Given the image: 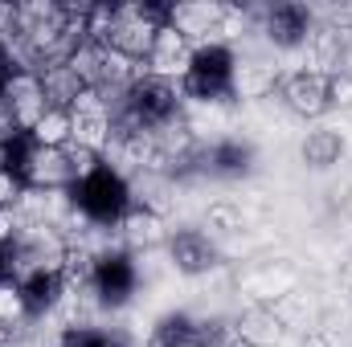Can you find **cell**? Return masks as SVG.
Returning <instances> with one entry per match:
<instances>
[{"label": "cell", "mask_w": 352, "mask_h": 347, "mask_svg": "<svg viewBox=\"0 0 352 347\" xmlns=\"http://www.w3.org/2000/svg\"><path fill=\"white\" fill-rule=\"evenodd\" d=\"M66 196H70L74 213L87 221L90 229H102V233H111V229L119 233V225L135 208L131 180H127V172H119L115 164H102V168H94L90 176H82Z\"/></svg>", "instance_id": "1"}, {"label": "cell", "mask_w": 352, "mask_h": 347, "mask_svg": "<svg viewBox=\"0 0 352 347\" xmlns=\"http://www.w3.org/2000/svg\"><path fill=\"white\" fill-rule=\"evenodd\" d=\"M234 70H238L234 45L226 41L197 45L180 78V90L184 98H197V102H234Z\"/></svg>", "instance_id": "2"}, {"label": "cell", "mask_w": 352, "mask_h": 347, "mask_svg": "<svg viewBox=\"0 0 352 347\" xmlns=\"http://www.w3.org/2000/svg\"><path fill=\"white\" fill-rule=\"evenodd\" d=\"M168 8L173 4H156V0H135V4H115V29L107 37V49L123 53L127 62H140L152 53L156 33L168 25Z\"/></svg>", "instance_id": "3"}, {"label": "cell", "mask_w": 352, "mask_h": 347, "mask_svg": "<svg viewBox=\"0 0 352 347\" xmlns=\"http://www.w3.org/2000/svg\"><path fill=\"white\" fill-rule=\"evenodd\" d=\"M87 290L94 294V302L107 307V311L127 307V302L135 298V290H140V265H135V254H131V250H102V254H94Z\"/></svg>", "instance_id": "4"}, {"label": "cell", "mask_w": 352, "mask_h": 347, "mask_svg": "<svg viewBox=\"0 0 352 347\" xmlns=\"http://www.w3.org/2000/svg\"><path fill=\"white\" fill-rule=\"evenodd\" d=\"M66 258H70V237L58 233V225L50 221H25L12 237L16 278L37 274V270H66Z\"/></svg>", "instance_id": "5"}, {"label": "cell", "mask_w": 352, "mask_h": 347, "mask_svg": "<svg viewBox=\"0 0 352 347\" xmlns=\"http://www.w3.org/2000/svg\"><path fill=\"white\" fill-rule=\"evenodd\" d=\"M234 4H217V0H180L168 8V25L197 49L209 41H226V25H230ZM230 45V41H226Z\"/></svg>", "instance_id": "6"}, {"label": "cell", "mask_w": 352, "mask_h": 347, "mask_svg": "<svg viewBox=\"0 0 352 347\" xmlns=\"http://www.w3.org/2000/svg\"><path fill=\"white\" fill-rule=\"evenodd\" d=\"M283 106L299 119H324L332 110V74H320V70H291L278 78V90Z\"/></svg>", "instance_id": "7"}, {"label": "cell", "mask_w": 352, "mask_h": 347, "mask_svg": "<svg viewBox=\"0 0 352 347\" xmlns=\"http://www.w3.org/2000/svg\"><path fill=\"white\" fill-rule=\"evenodd\" d=\"M263 33L278 49H303L316 37V12L299 0H274L263 8Z\"/></svg>", "instance_id": "8"}, {"label": "cell", "mask_w": 352, "mask_h": 347, "mask_svg": "<svg viewBox=\"0 0 352 347\" xmlns=\"http://www.w3.org/2000/svg\"><path fill=\"white\" fill-rule=\"evenodd\" d=\"M0 106L12 115L16 131H33L41 123V115L50 110L45 102V90H41V78L33 70H12L8 82L0 86Z\"/></svg>", "instance_id": "9"}, {"label": "cell", "mask_w": 352, "mask_h": 347, "mask_svg": "<svg viewBox=\"0 0 352 347\" xmlns=\"http://www.w3.org/2000/svg\"><path fill=\"white\" fill-rule=\"evenodd\" d=\"M164 250H168V258H173L176 270L188 274V278H201V274L217 270V261H221L217 241L205 229H173L168 241H164Z\"/></svg>", "instance_id": "10"}, {"label": "cell", "mask_w": 352, "mask_h": 347, "mask_svg": "<svg viewBox=\"0 0 352 347\" xmlns=\"http://www.w3.org/2000/svg\"><path fill=\"white\" fill-rule=\"evenodd\" d=\"M197 160H201V172L217 176V180H242L254 172V147L234 135L213 139L209 147H197Z\"/></svg>", "instance_id": "11"}, {"label": "cell", "mask_w": 352, "mask_h": 347, "mask_svg": "<svg viewBox=\"0 0 352 347\" xmlns=\"http://www.w3.org/2000/svg\"><path fill=\"white\" fill-rule=\"evenodd\" d=\"M16 290H21V302H25V319H45L70 294V282H66L62 270H37V274H21Z\"/></svg>", "instance_id": "12"}, {"label": "cell", "mask_w": 352, "mask_h": 347, "mask_svg": "<svg viewBox=\"0 0 352 347\" xmlns=\"http://www.w3.org/2000/svg\"><path fill=\"white\" fill-rule=\"evenodd\" d=\"M311 53H316L311 70H320V74H349L352 70V21L316 25Z\"/></svg>", "instance_id": "13"}, {"label": "cell", "mask_w": 352, "mask_h": 347, "mask_svg": "<svg viewBox=\"0 0 352 347\" xmlns=\"http://www.w3.org/2000/svg\"><path fill=\"white\" fill-rule=\"evenodd\" d=\"M78 184L74 172V160H70V147H37L33 152V168H29V192H70Z\"/></svg>", "instance_id": "14"}, {"label": "cell", "mask_w": 352, "mask_h": 347, "mask_svg": "<svg viewBox=\"0 0 352 347\" xmlns=\"http://www.w3.org/2000/svg\"><path fill=\"white\" fill-rule=\"evenodd\" d=\"M74 143L90 147V152H107L111 147V106L102 94L87 90L78 102H74Z\"/></svg>", "instance_id": "15"}, {"label": "cell", "mask_w": 352, "mask_h": 347, "mask_svg": "<svg viewBox=\"0 0 352 347\" xmlns=\"http://www.w3.org/2000/svg\"><path fill=\"white\" fill-rule=\"evenodd\" d=\"M188 58H192V45L176 33L173 25H164V29L156 33L152 53L144 58V74L164 78V82H180V78H184V70H188Z\"/></svg>", "instance_id": "16"}, {"label": "cell", "mask_w": 352, "mask_h": 347, "mask_svg": "<svg viewBox=\"0 0 352 347\" xmlns=\"http://www.w3.org/2000/svg\"><path fill=\"white\" fill-rule=\"evenodd\" d=\"M234 331H238V344L242 347H278V339H283V319H278L274 307L250 302L234 319Z\"/></svg>", "instance_id": "17"}, {"label": "cell", "mask_w": 352, "mask_h": 347, "mask_svg": "<svg viewBox=\"0 0 352 347\" xmlns=\"http://www.w3.org/2000/svg\"><path fill=\"white\" fill-rule=\"evenodd\" d=\"M168 233H173V229H164L160 213H156V208H140V204H135V208L127 213V221L119 225L123 250H131V254H135L140 246H144V250H156V246H164V241H168Z\"/></svg>", "instance_id": "18"}, {"label": "cell", "mask_w": 352, "mask_h": 347, "mask_svg": "<svg viewBox=\"0 0 352 347\" xmlns=\"http://www.w3.org/2000/svg\"><path fill=\"white\" fill-rule=\"evenodd\" d=\"M37 78H41V90H45V102L58 106V110H74V102L87 94V82L70 70V62L66 66H50Z\"/></svg>", "instance_id": "19"}, {"label": "cell", "mask_w": 352, "mask_h": 347, "mask_svg": "<svg viewBox=\"0 0 352 347\" xmlns=\"http://www.w3.org/2000/svg\"><path fill=\"white\" fill-rule=\"evenodd\" d=\"M33 152H37V143H33V135H29V131H16V135L0 139V172L12 176L16 184H25V188H29Z\"/></svg>", "instance_id": "20"}, {"label": "cell", "mask_w": 352, "mask_h": 347, "mask_svg": "<svg viewBox=\"0 0 352 347\" xmlns=\"http://www.w3.org/2000/svg\"><path fill=\"white\" fill-rule=\"evenodd\" d=\"M299 156H303L307 168H332V164H340V156H344V139H340V131H332V127H316V131H307Z\"/></svg>", "instance_id": "21"}, {"label": "cell", "mask_w": 352, "mask_h": 347, "mask_svg": "<svg viewBox=\"0 0 352 347\" xmlns=\"http://www.w3.org/2000/svg\"><path fill=\"white\" fill-rule=\"evenodd\" d=\"M278 70L263 66V62H238L234 70V98H266L278 90Z\"/></svg>", "instance_id": "22"}, {"label": "cell", "mask_w": 352, "mask_h": 347, "mask_svg": "<svg viewBox=\"0 0 352 347\" xmlns=\"http://www.w3.org/2000/svg\"><path fill=\"white\" fill-rule=\"evenodd\" d=\"M148 347H201L197 344V319L176 311V315H164L152 335H148Z\"/></svg>", "instance_id": "23"}, {"label": "cell", "mask_w": 352, "mask_h": 347, "mask_svg": "<svg viewBox=\"0 0 352 347\" xmlns=\"http://www.w3.org/2000/svg\"><path fill=\"white\" fill-rule=\"evenodd\" d=\"M29 135H33L37 147H70V143H74V115L50 106V110L41 115V123H37Z\"/></svg>", "instance_id": "24"}, {"label": "cell", "mask_w": 352, "mask_h": 347, "mask_svg": "<svg viewBox=\"0 0 352 347\" xmlns=\"http://www.w3.org/2000/svg\"><path fill=\"white\" fill-rule=\"evenodd\" d=\"M58 347H131L123 331H111V327H87V323H70L62 335H58Z\"/></svg>", "instance_id": "25"}, {"label": "cell", "mask_w": 352, "mask_h": 347, "mask_svg": "<svg viewBox=\"0 0 352 347\" xmlns=\"http://www.w3.org/2000/svg\"><path fill=\"white\" fill-rule=\"evenodd\" d=\"M197 344L201 347H242L234 319H197Z\"/></svg>", "instance_id": "26"}, {"label": "cell", "mask_w": 352, "mask_h": 347, "mask_svg": "<svg viewBox=\"0 0 352 347\" xmlns=\"http://www.w3.org/2000/svg\"><path fill=\"white\" fill-rule=\"evenodd\" d=\"M0 323H8V327H21L25 323V302H21L16 282H4L0 286Z\"/></svg>", "instance_id": "27"}, {"label": "cell", "mask_w": 352, "mask_h": 347, "mask_svg": "<svg viewBox=\"0 0 352 347\" xmlns=\"http://www.w3.org/2000/svg\"><path fill=\"white\" fill-rule=\"evenodd\" d=\"M209 229L234 233V229H242V221H238V213H234L230 204H217V208H209Z\"/></svg>", "instance_id": "28"}, {"label": "cell", "mask_w": 352, "mask_h": 347, "mask_svg": "<svg viewBox=\"0 0 352 347\" xmlns=\"http://www.w3.org/2000/svg\"><path fill=\"white\" fill-rule=\"evenodd\" d=\"M332 106H352V74H332Z\"/></svg>", "instance_id": "29"}, {"label": "cell", "mask_w": 352, "mask_h": 347, "mask_svg": "<svg viewBox=\"0 0 352 347\" xmlns=\"http://www.w3.org/2000/svg\"><path fill=\"white\" fill-rule=\"evenodd\" d=\"M16 282V261H12V241H0V286Z\"/></svg>", "instance_id": "30"}, {"label": "cell", "mask_w": 352, "mask_h": 347, "mask_svg": "<svg viewBox=\"0 0 352 347\" xmlns=\"http://www.w3.org/2000/svg\"><path fill=\"white\" fill-rule=\"evenodd\" d=\"M299 347H332V339H328L324 331H307V335L299 339Z\"/></svg>", "instance_id": "31"}, {"label": "cell", "mask_w": 352, "mask_h": 347, "mask_svg": "<svg viewBox=\"0 0 352 347\" xmlns=\"http://www.w3.org/2000/svg\"><path fill=\"white\" fill-rule=\"evenodd\" d=\"M8 339H12V327H8V323H0V347H8Z\"/></svg>", "instance_id": "32"}, {"label": "cell", "mask_w": 352, "mask_h": 347, "mask_svg": "<svg viewBox=\"0 0 352 347\" xmlns=\"http://www.w3.org/2000/svg\"><path fill=\"white\" fill-rule=\"evenodd\" d=\"M349 278H352V254H349Z\"/></svg>", "instance_id": "33"}]
</instances>
